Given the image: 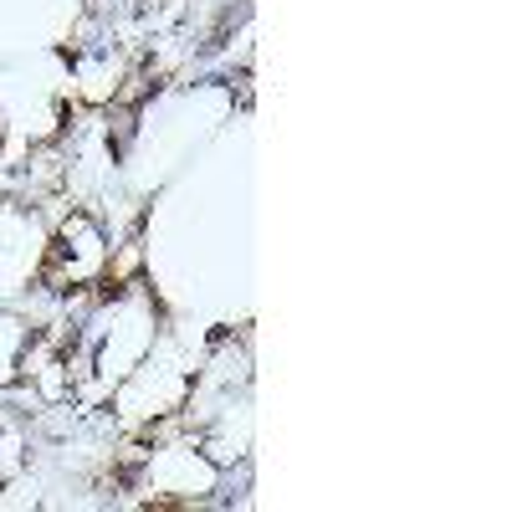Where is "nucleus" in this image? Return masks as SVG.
<instances>
[]
</instances>
